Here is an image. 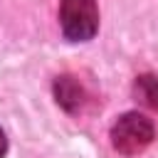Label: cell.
I'll list each match as a JSON object with an SVG mask.
<instances>
[{"instance_id":"1","label":"cell","mask_w":158,"mask_h":158,"mask_svg":"<svg viewBox=\"0 0 158 158\" xmlns=\"http://www.w3.org/2000/svg\"><path fill=\"white\" fill-rule=\"evenodd\" d=\"M59 25L72 42L91 40L99 30L96 0H59Z\"/></svg>"},{"instance_id":"2","label":"cell","mask_w":158,"mask_h":158,"mask_svg":"<svg viewBox=\"0 0 158 158\" xmlns=\"http://www.w3.org/2000/svg\"><path fill=\"white\" fill-rule=\"evenodd\" d=\"M153 123L151 118H146L143 114L138 111H131V114H123L114 128H111V143L118 153L123 156H136L141 153L143 148H148V143L153 141Z\"/></svg>"},{"instance_id":"3","label":"cell","mask_w":158,"mask_h":158,"mask_svg":"<svg viewBox=\"0 0 158 158\" xmlns=\"http://www.w3.org/2000/svg\"><path fill=\"white\" fill-rule=\"evenodd\" d=\"M54 96L69 114H79L86 106V91L74 77H59L54 81Z\"/></svg>"},{"instance_id":"4","label":"cell","mask_w":158,"mask_h":158,"mask_svg":"<svg viewBox=\"0 0 158 158\" xmlns=\"http://www.w3.org/2000/svg\"><path fill=\"white\" fill-rule=\"evenodd\" d=\"M133 96H136L146 109L158 111V77H153V74L138 77L136 84H133Z\"/></svg>"},{"instance_id":"5","label":"cell","mask_w":158,"mask_h":158,"mask_svg":"<svg viewBox=\"0 0 158 158\" xmlns=\"http://www.w3.org/2000/svg\"><path fill=\"white\" fill-rule=\"evenodd\" d=\"M5 151H7V141H5V133H2V128H0V158L5 156Z\"/></svg>"}]
</instances>
